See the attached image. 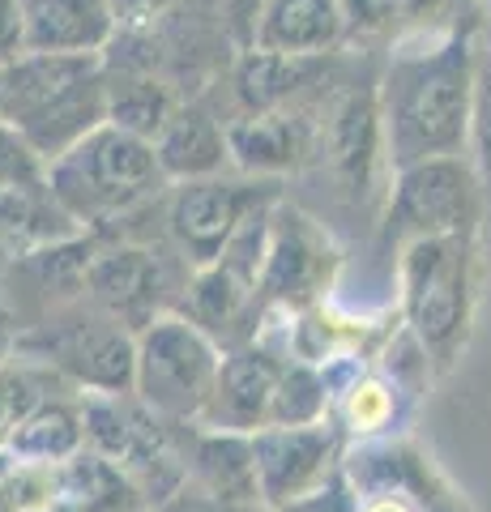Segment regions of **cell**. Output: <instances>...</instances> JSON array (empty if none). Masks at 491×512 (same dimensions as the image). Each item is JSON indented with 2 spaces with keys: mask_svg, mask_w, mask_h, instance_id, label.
<instances>
[{
  "mask_svg": "<svg viewBox=\"0 0 491 512\" xmlns=\"http://www.w3.org/2000/svg\"><path fill=\"white\" fill-rule=\"evenodd\" d=\"M380 154H385L380 99L372 90H351L329 116V158H334V167L351 188H368Z\"/></svg>",
  "mask_w": 491,
  "mask_h": 512,
  "instance_id": "obj_20",
  "label": "cell"
},
{
  "mask_svg": "<svg viewBox=\"0 0 491 512\" xmlns=\"http://www.w3.org/2000/svg\"><path fill=\"white\" fill-rule=\"evenodd\" d=\"M393 419V384L380 376H355L351 389L342 393V423L355 436H372V431L389 427Z\"/></svg>",
  "mask_w": 491,
  "mask_h": 512,
  "instance_id": "obj_27",
  "label": "cell"
},
{
  "mask_svg": "<svg viewBox=\"0 0 491 512\" xmlns=\"http://www.w3.org/2000/svg\"><path fill=\"white\" fill-rule=\"evenodd\" d=\"M0 512H73L56 466H18L0 478Z\"/></svg>",
  "mask_w": 491,
  "mask_h": 512,
  "instance_id": "obj_25",
  "label": "cell"
},
{
  "mask_svg": "<svg viewBox=\"0 0 491 512\" xmlns=\"http://www.w3.org/2000/svg\"><path fill=\"white\" fill-rule=\"evenodd\" d=\"M86 295L103 316H112L133 338L163 316V265L150 248L120 244L90 261Z\"/></svg>",
  "mask_w": 491,
  "mask_h": 512,
  "instance_id": "obj_12",
  "label": "cell"
},
{
  "mask_svg": "<svg viewBox=\"0 0 491 512\" xmlns=\"http://www.w3.org/2000/svg\"><path fill=\"white\" fill-rule=\"evenodd\" d=\"M432 0H342V18H346V35L372 39V35H389L398 26L419 22V13Z\"/></svg>",
  "mask_w": 491,
  "mask_h": 512,
  "instance_id": "obj_28",
  "label": "cell"
},
{
  "mask_svg": "<svg viewBox=\"0 0 491 512\" xmlns=\"http://www.w3.org/2000/svg\"><path fill=\"white\" fill-rule=\"evenodd\" d=\"M257 282L235 274L231 265L214 261L210 269H197V278L188 282L184 312L201 333H210L214 342H235L240 329H248L252 312H257Z\"/></svg>",
  "mask_w": 491,
  "mask_h": 512,
  "instance_id": "obj_19",
  "label": "cell"
},
{
  "mask_svg": "<svg viewBox=\"0 0 491 512\" xmlns=\"http://www.w3.org/2000/svg\"><path fill=\"white\" fill-rule=\"evenodd\" d=\"M167 184L154 141H141L116 124L94 128L56 163H47V197L77 227H107L141 210Z\"/></svg>",
  "mask_w": 491,
  "mask_h": 512,
  "instance_id": "obj_3",
  "label": "cell"
},
{
  "mask_svg": "<svg viewBox=\"0 0 491 512\" xmlns=\"http://www.w3.org/2000/svg\"><path fill=\"white\" fill-rule=\"evenodd\" d=\"M18 346L90 393L129 397L137 389V338L99 308L90 316L69 312L47 320L43 329L26 333Z\"/></svg>",
  "mask_w": 491,
  "mask_h": 512,
  "instance_id": "obj_7",
  "label": "cell"
},
{
  "mask_svg": "<svg viewBox=\"0 0 491 512\" xmlns=\"http://www.w3.org/2000/svg\"><path fill=\"white\" fill-rule=\"evenodd\" d=\"M26 52L22 47V9L18 0H0V69L9 60H18Z\"/></svg>",
  "mask_w": 491,
  "mask_h": 512,
  "instance_id": "obj_31",
  "label": "cell"
},
{
  "mask_svg": "<svg viewBox=\"0 0 491 512\" xmlns=\"http://www.w3.org/2000/svg\"><path fill=\"white\" fill-rule=\"evenodd\" d=\"M171 111L176 107L167 103V94L154 82H124L120 90L107 86V124H116V128H124V133H133L141 141H154L158 133H163Z\"/></svg>",
  "mask_w": 491,
  "mask_h": 512,
  "instance_id": "obj_24",
  "label": "cell"
},
{
  "mask_svg": "<svg viewBox=\"0 0 491 512\" xmlns=\"http://www.w3.org/2000/svg\"><path fill=\"white\" fill-rule=\"evenodd\" d=\"M188 478L201 487V495L223 504H261L257 487V457H252V436L235 431H197L184 448Z\"/></svg>",
  "mask_w": 491,
  "mask_h": 512,
  "instance_id": "obj_16",
  "label": "cell"
},
{
  "mask_svg": "<svg viewBox=\"0 0 491 512\" xmlns=\"http://www.w3.org/2000/svg\"><path fill=\"white\" fill-rule=\"evenodd\" d=\"M154 154L167 180H214L231 163L227 154V128H218L201 107L171 111L163 133L154 137Z\"/></svg>",
  "mask_w": 491,
  "mask_h": 512,
  "instance_id": "obj_18",
  "label": "cell"
},
{
  "mask_svg": "<svg viewBox=\"0 0 491 512\" xmlns=\"http://www.w3.org/2000/svg\"><path fill=\"white\" fill-rule=\"evenodd\" d=\"M163 512H278L269 504H223V500H210V495H176Z\"/></svg>",
  "mask_w": 491,
  "mask_h": 512,
  "instance_id": "obj_32",
  "label": "cell"
},
{
  "mask_svg": "<svg viewBox=\"0 0 491 512\" xmlns=\"http://www.w3.org/2000/svg\"><path fill=\"white\" fill-rule=\"evenodd\" d=\"M274 184H244V180H188L176 188L167 205V231L180 244L184 261L193 269H210L240 231V222L261 201H274Z\"/></svg>",
  "mask_w": 491,
  "mask_h": 512,
  "instance_id": "obj_9",
  "label": "cell"
},
{
  "mask_svg": "<svg viewBox=\"0 0 491 512\" xmlns=\"http://www.w3.org/2000/svg\"><path fill=\"white\" fill-rule=\"evenodd\" d=\"M316 73V56H282L265 47H248L235 64V94L248 111H278L299 94Z\"/></svg>",
  "mask_w": 491,
  "mask_h": 512,
  "instance_id": "obj_22",
  "label": "cell"
},
{
  "mask_svg": "<svg viewBox=\"0 0 491 512\" xmlns=\"http://www.w3.org/2000/svg\"><path fill=\"white\" fill-rule=\"evenodd\" d=\"M9 346H13V312H9L5 291H0V359H5Z\"/></svg>",
  "mask_w": 491,
  "mask_h": 512,
  "instance_id": "obj_35",
  "label": "cell"
},
{
  "mask_svg": "<svg viewBox=\"0 0 491 512\" xmlns=\"http://www.w3.org/2000/svg\"><path fill=\"white\" fill-rule=\"evenodd\" d=\"M5 192H47V163L18 128L0 120V197Z\"/></svg>",
  "mask_w": 491,
  "mask_h": 512,
  "instance_id": "obj_26",
  "label": "cell"
},
{
  "mask_svg": "<svg viewBox=\"0 0 491 512\" xmlns=\"http://www.w3.org/2000/svg\"><path fill=\"white\" fill-rule=\"evenodd\" d=\"M338 256L329 248V235L299 210H274L269 252L261 269L257 299L282 303V308H308L334 278Z\"/></svg>",
  "mask_w": 491,
  "mask_h": 512,
  "instance_id": "obj_11",
  "label": "cell"
},
{
  "mask_svg": "<svg viewBox=\"0 0 491 512\" xmlns=\"http://www.w3.org/2000/svg\"><path fill=\"white\" fill-rule=\"evenodd\" d=\"M282 363L261 346H235L218 367L214 397L205 406L201 423L205 431H235V436H257L261 427H269V406H274Z\"/></svg>",
  "mask_w": 491,
  "mask_h": 512,
  "instance_id": "obj_13",
  "label": "cell"
},
{
  "mask_svg": "<svg viewBox=\"0 0 491 512\" xmlns=\"http://www.w3.org/2000/svg\"><path fill=\"white\" fill-rule=\"evenodd\" d=\"M338 431L329 423L312 427H265L252 436V457H257V487L261 504L291 512L308 504L334 483L338 466Z\"/></svg>",
  "mask_w": 491,
  "mask_h": 512,
  "instance_id": "obj_10",
  "label": "cell"
},
{
  "mask_svg": "<svg viewBox=\"0 0 491 512\" xmlns=\"http://www.w3.org/2000/svg\"><path fill=\"white\" fill-rule=\"evenodd\" d=\"M39 402H47V384L39 372H30V367H0V448H5V440Z\"/></svg>",
  "mask_w": 491,
  "mask_h": 512,
  "instance_id": "obj_29",
  "label": "cell"
},
{
  "mask_svg": "<svg viewBox=\"0 0 491 512\" xmlns=\"http://www.w3.org/2000/svg\"><path fill=\"white\" fill-rule=\"evenodd\" d=\"M227 154L244 175H282L304 163L308 124L282 111H248L227 124Z\"/></svg>",
  "mask_w": 491,
  "mask_h": 512,
  "instance_id": "obj_17",
  "label": "cell"
},
{
  "mask_svg": "<svg viewBox=\"0 0 491 512\" xmlns=\"http://www.w3.org/2000/svg\"><path fill=\"white\" fill-rule=\"evenodd\" d=\"M82 427L94 453L107 457L129 483L154 504H171L184 495L188 483V457L171 440L167 419H158L150 406H133L129 397H103L90 393L82 402Z\"/></svg>",
  "mask_w": 491,
  "mask_h": 512,
  "instance_id": "obj_6",
  "label": "cell"
},
{
  "mask_svg": "<svg viewBox=\"0 0 491 512\" xmlns=\"http://www.w3.org/2000/svg\"><path fill=\"white\" fill-rule=\"evenodd\" d=\"M227 13H231V22H248V43H252V26H257V13L265 0H218Z\"/></svg>",
  "mask_w": 491,
  "mask_h": 512,
  "instance_id": "obj_34",
  "label": "cell"
},
{
  "mask_svg": "<svg viewBox=\"0 0 491 512\" xmlns=\"http://www.w3.org/2000/svg\"><path fill=\"white\" fill-rule=\"evenodd\" d=\"M389 222L398 235H406V244L436 235H474V222H479L474 167L462 154H449L393 171Z\"/></svg>",
  "mask_w": 491,
  "mask_h": 512,
  "instance_id": "obj_8",
  "label": "cell"
},
{
  "mask_svg": "<svg viewBox=\"0 0 491 512\" xmlns=\"http://www.w3.org/2000/svg\"><path fill=\"white\" fill-rule=\"evenodd\" d=\"M363 512H415V508H410L402 495H380V500H372Z\"/></svg>",
  "mask_w": 491,
  "mask_h": 512,
  "instance_id": "obj_36",
  "label": "cell"
},
{
  "mask_svg": "<svg viewBox=\"0 0 491 512\" xmlns=\"http://www.w3.org/2000/svg\"><path fill=\"white\" fill-rule=\"evenodd\" d=\"M346 39L342 0H265L248 47L282 56H325Z\"/></svg>",
  "mask_w": 491,
  "mask_h": 512,
  "instance_id": "obj_15",
  "label": "cell"
},
{
  "mask_svg": "<svg viewBox=\"0 0 491 512\" xmlns=\"http://www.w3.org/2000/svg\"><path fill=\"white\" fill-rule=\"evenodd\" d=\"M82 444H86L82 410L56 402V397L39 402L5 440V448L18 457V466H60V461L82 453Z\"/></svg>",
  "mask_w": 491,
  "mask_h": 512,
  "instance_id": "obj_21",
  "label": "cell"
},
{
  "mask_svg": "<svg viewBox=\"0 0 491 512\" xmlns=\"http://www.w3.org/2000/svg\"><path fill=\"white\" fill-rule=\"evenodd\" d=\"M483 5H491V0H483Z\"/></svg>",
  "mask_w": 491,
  "mask_h": 512,
  "instance_id": "obj_38",
  "label": "cell"
},
{
  "mask_svg": "<svg viewBox=\"0 0 491 512\" xmlns=\"http://www.w3.org/2000/svg\"><path fill=\"white\" fill-rule=\"evenodd\" d=\"M171 0H112L116 22H150L154 13H163Z\"/></svg>",
  "mask_w": 491,
  "mask_h": 512,
  "instance_id": "obj_33",
  "label": "cell"
},
{
  "mask_svg": "<svg viewBox=\"0 0 491 512\" xmlns=\"http://www.w3.org/2000/svg\"><path fill=\"white\" fill-rule=\"evenodd\" d=\"M474 73H479V56L462 30L419 35L393 52L385 82L376 90L385 163L393 171L466 150Z\"/></svg>",
  "mask_w": 491,
  "mask_h": 512,
  "instance_id": "obj_1",
  "label": "cell"
},
{
  "mask_svg": "<svg viewBox=\"0 0 491 512\" xmlns=\"http://www.w3.org/2000/svg\"><path fill=\"white\" fill-rule=\"evenodd\" d=\"M223 350L180 312H163L146 333H137V402L158 419L188 427L201 423L214 397Z\"/></svg>",
  "mask_w": 491,
  "mask_h": 512,
  "instance_id": "obj_5",
  "label": "cell"
},
{
  "mask_svg": "<svg viewBox=\"0 0 491 512\" xmlns=\"http://www.w3.org/2000/svg\"><path fill=\"white\" fill-rule=\"evenodd\" d=\"M470 137L479 141L483 158L491 163V60H479L474 73V107H470Z\"/></svg>",
  "mask_w": 491,
  "mask_h": 512,
  "instance_id": "obj_30",
  "label": "cell"
},
{
  "mask_svg": "<svg viewBox=\"0 0 491 512\" xmlns=\"http://www.w3.org/2000/svg\"><path fill=\"white\" fill-rule=\"evenodd\" d=\"M402 312L423 355L449 363L470 325L474 299V235L410 239L398 265Z\"/></svg>",
  "mask_w": 491,
  "mask_h": 512,
  "instance_id": "obj_4",
  "label": "cell"
},
{
  "mask_svg": "<svg viewBox=\"0 0 491 512\" xmlns=\"http://www.w3.org/2000/svg\"><path fill=\"white\" fill-rule=\"evenodd\" d=\"M0 120L18 128L43 163H56L107 124L103 60L22 52L0 69Z\"/></svg>",
  "mask_w": 491,
  "mask_h": 512,
  "instance_id": "obj_2",
  "label": "cell"
},
{
  "mask_svg": "<svg viewBox=\"0 0 491 512\" xmlns=\"http://www.w3.org/2000/svg\"><path fill=\"white\" fill-rule=\"evenodd\" d=\"M483 60H491V47H487V56H483Z\"/></svg>",
  "mask_w": 491,
  "mask_h": 512,
  "instance_id": "obj_37",
  "label": "cell"
},
{
  "mask_svg": "<svg viewBox=\"0 0 491 512\" xmlns=\"http://www.w3.org/2000/svg\"><path fill=\"white\" fill-rule=\"evenodd\" d=\"M22 47L35 56H103L116 35L112 0H18Z\"/></svg>",
  "mask_w": 491,
  "mask_h": 512,
  "instance_id": "obj_14",
  "label": "cell"
},
{
  "mask_svg": "<svg viewBox=\"0 0 491 512\" xmlns=\"http://www.w3.org/2000/svg\"><path fill=\"white\" fill-rule=\"evenodd\" d=\"M325 410H329L325 372H316L312 363H282L274 406H269V427H312L325 423Z\"/></svg>",
  "mask_w": 491,
  "mask_h": 512,
  "instance_id": "obj_23",
  "label": "cell"
}]
</instances>
